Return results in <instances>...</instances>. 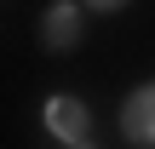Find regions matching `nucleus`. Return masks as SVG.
Here are the masks:
<instances>
[{
  "label": "nucleus",
  "instance_id": "f03ea898",
  "mask_svg": "<svg viewBox=\"0 0 155 149\" xmlns=\"http://www.w3.org/2000/svg\"><path fill=\"white\" fill-rule=\"evenodd\" d=\"M46 132L81 144V132H86V103H81V98H52V103H46Z\"/></svg>",
  "mask_w": 155,
  "mask_h": 149
},
{
  "label": "nucleus",
  "instance_id": "f257e3e1",
  "mask_svg": "<svg viewBox=\"0 0 155 149\" xmlns=\"http://www.w3.org/2000/svg\"><path fill=\"white\" fill-rule=\"evenodd\" d=\"M121 126H127V138H132L138 149H155V86H138V92L127 98Z\"/></svg>",
  "mask_w": 155,
  "mask_h": 149
},
{
  "label": "nucleus",
  "instance_id": "20e7f679",
  "mask_svg": "<svg viewBox=\"0 0 155 149\" xmlns=\"http://www.w3.org/2000/svg\"><path fill=\"white\" fill-rule=\"evenodd\" d=\"M86 6H92V11H121L127 0H86Z\"/></svg>",
  "mask_w": 155,
  "mask_h": 149
},
{
  "label": "nucleus",
  "instance_id": "7ed1b4c3",
  "mask_svg": "<svg viewBox=\"0 0 155 149\" xmlns=\"http://www.w3.org/2000/svg\"><path fill=\"white\" fill-rule=\"evenodd\" d=\"M40 34H46L52 52H69V46L81 40V11H75V6H52L46 23H40Z\"/></svg>",
  "mask_w": 155,
  "mask_h": 149
},
{
  "label": "nucleus",
  "instance_id": "39448f33",
  "mask_svg": "<svg viewBox=\"0 0 155 149\" xmlns=\"http://www.w3.org/2000/svg\"><path fill=\"white\" fill-rule=\"evenodd\" d=\"M81 149H86V144H81Z\"/></svg>",
  "mask_w": 155,
  "mask_h": 149
}]
</instances>
